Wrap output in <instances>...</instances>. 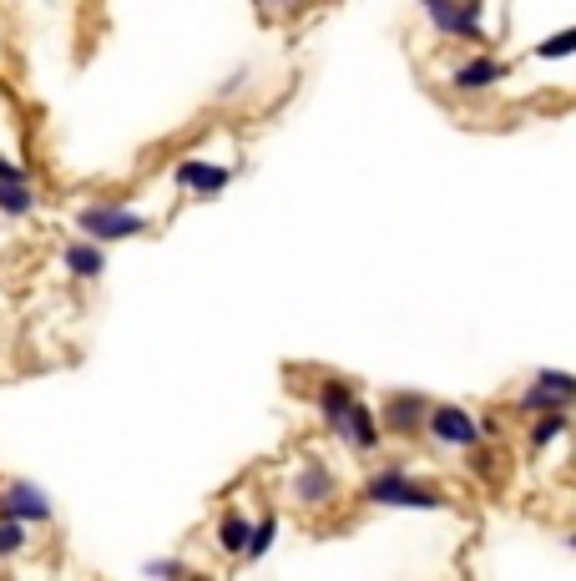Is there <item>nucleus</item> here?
I'll use <instances>...</instances> for the list:
<instances>
[{
    "label": "nucleus",
    "mask_w": 576,
    "mask_h": 581,
    "mask_svg": "<svg viewBox=\"0 0 576 581\" xmlns=\"http://www.w3.org/2000/svg\"><path fill=\"white\" fill-rule=\"evenodd\" d=\"M36 208L31 183H0V218H26Z\"/></svg>",
    "instance_id": "f3484780"
},
{
    "label": "nucleus",
    "mask_w": 576,
    "mask_h": 581,
    "mask_svg": "<svg viewBox=\"0 0 576 581\" xmlns=\"http://www.w3.org/2000/svg\"><path fill=\"white\" fill-rule=\"evenodd\" d=\"M183 561H153V567H147V577H183Z\"/></svg>",
    "instance_id": "aec40b11"
},
{
    "label": "nucleus",
    "mask_w": 576,
    "mask_h": 581,
    "mask_svg": "<svg viewBox=\"0 0 576 581\" xmlns=\"http://www.w3.org/2000/svg\"><path fill=\"white\" fill-rule=\"evenodd\" d=\"M273 536H279V511H263L258 521L248 526V541H243V561H263V557H269Z\"/></svg>",
    "instance_id": "dca6fc26"
},
{
    "label": "nucleus",
    "mask_w": 576,
    "mask_h": 581,
    "mask_svg": "<svg viewBox=\"0 0 576 581\" xmlns=\"http://www.w3.org/2000/svg\"><path fill=\"white\" fill-rule=\"evenodd\" d=\"M572 51H576V31H556L551 41L536 46V56H541V61H566Z\"/></svg>",
    "instance_id": "6ab92c4d"
},
{
    "label": "nucleus",
    "mask_w": 576,
    "mask_h": 581,
    "mask_svg": "<svg viewBox=\"0 0 576 581\" xmlns=\"http://www.w3.org/2000/svg\"><path fill=\"white\" fill-rule=\"evenodd\" d=\"M364 501L370 505H394V511H450V495H440L436 485L414 481L404 465H384L364 481Z\"/></svg>",
    "instance_id": "f257e3e1"
},
{
    "label": "nucleus",
    "mask_w": 576,
    "mask_h": 581,
    "mask_svg": "<svg viewBox=\"0 0 576 581\" xmlns=\"http://www.w3.org/2000/svg\"><path fill=\"white\" fill-rule=\"evenodd\" d=\"M71 223H77L81 238L91 243H127L137 238V233H147V218H141L137 208H127V203H81L77 213H71Z\"/></svg>",
    "instance_id": "f03ea898"
},
{
    "label": "nucleus",
    "mask_w": 576,
    "mask_h": 581,
    "mask_svg": "<svg viewBox=\"0 0 576 581\" xmlns=\"http://www.w3.org/2000/svg\"><path fill=\"white\" fill-rule=\"evenodd\" d=\"M253 6H263V11H279V6H289V0H253Z\"/></svg>",
    "instance_id": "412c9836"
},
{
    "label": "nucleus",
    "mask_w": 576,
    "mask_h": 581,
    "mask_svg": "<svg viewBox=\"0 0 576 581\" xmlns=\"http://www.w3.org/2000/svg\"><path fill=\"white\" fill-rule=\"evenodd\" d=\"M424 410H430V400L424 395H414V390H394V395H384V405H380V430L384 435H400V440L424 435Z\"/></svg>",
    "instance_id": "6e6552de"
},
{
    "label": "nucleus",
    "mask_w": 576,
    "mask_h": 581,
    "mask_svg": "<svg viewBox=\"0 0 576 581\" xmlns=\"http://www.w3.org/2000/svg\"><path fill=\"white\" fill-rule=\"evenodd\" d=\"M424 435L446 450H476L486 440V430L466 405H430L424 410Z\"/></svg>",
    "instance_id": "20e7f679"
},
{
    "label": "nucleus",
    "mask_w": 576,
    "mask_h": 581,
    "mask_svg": "<svg viewBox=\"0 0 576 581\" xmlns=\"http://www.w3.org/2000/svg\"><path fill=\"white\" fill-rule=\"evenodd\" d=\"M61 264H66V274H71V278L87 284V278L107 274V248L91 243V238H77V243H66V248H61Z\"/></svg>",
    "instance_id": "ddd939ff"
},
{
    "label": "nucleus",
    "mask_w": 576,
    "mask_h": 581,
    "mask_svg": "<svg viewBox=\"0 0 576 581\" xmlns=\"http://www.w3.org/2000/svg\"><path fill=\"white\" fill-rule=\"evenodd\" d=\"M339 440H344L349 450H359V455H374V450L384 445V430H380V415H374L364 400H354L349 405V415H344V425L334 430Z\"/></svg>",
    "instance_id": "9d476101"
},
{
    "label": "nucleus",
    "mask_w": 576,
    "mask_h": 581,
    "mask_svg": "<svg viewBox=\"0 0 576 581\" xmlns=\"http://www.w3.org/2000/svg\"><path fill=\"white\" fill-rule=\"evenodd\" d=\"M289 495H294V505H304V511H324V505L339 501V481H334V471H329L324 461L304 455L299 471H294V481H289Z\"/></svg>",
    "instance_id": "423d86ee"
},
{
    "label": "nucleus",
    "mask_w": 576,
    "mask_h": 581,
    "mask_svg": "<svg viewBox=\"0 0 576 581\" xmlns=\"http://www.w3.org/2000/svg\"><path fill=\"white\" fill-rule=\"evenodd\" d=\"M576 400V380L566 370H536L531 380L521 384V395H516V410L521 415H536V410H572Z\"/></svg>",
    "instance_id": "39448f33"
},
{
    "label": "nucleus",
    "mask_w": 576,
    "mask_h": 581,
    "mask_svg": "<svg viewBox=\"0 0 576 581\" xmlns=\"http://www.w3.org/2000/svg\"><path fill=\"white\" fill-rule=\"evenodd\" d=\"M0 515H11V521H21V526H46L56 515L51 495L41 491V485L31 481H6L0 485Z\"/></svg>",
    "instance_id": "0eeeda50"
},
{
    "label": "nucleus",
    "mask_w": 576,
    "mask_h": 581,
    "mask_svg": "<svg viewBox=\"0 0 576 581\" xmlns=\"http://www.w3.org/2000/svg\"><path fill=\"white\" fill-rule=\"evenodd\" d=\"M26 551V526L11 521V515H0V561H11Z\"/></svg>",
    "instance_id": "a211bd4d"
},
{
    "label": "nucleus",
    "mask_w": 576,
    "mask_h": 581,
    "mask_svg": "<svg viewBox=\"0 0 576 581\" xmlns=\"http://www.w3.org/2000/svg\"><path fill=\"white\" fill-rule=\"evenodd\" d=\"M248 515H243V505H223V515H218V531H213V541H218V551L223 557H233V561H243V541H248Z\"/></svg>",
    "instance_id": "4468645a"
},
{
    "label": "nucleus",
    "mask_w": 576,
    "mask_h": 581,
    "mask_svg": "<svg viewBox=\"0 0 576 581\" xmlns=\"http://www.w3.org/2000/svg\"><path fill=\"white\" fill-rule=\"evenodd\" d=\"M424 21L440 36L460 46H486V21H480V0H420Z\"/></svg>",
    "instance_id": "7ed1b4c3"
},
{
    "label": "nucleus",
    "mask_w": 576,
    "mask_h": 581,
    "mask_svg": "<svg viewBox=\"0 0 576 581\" xmlns=\"http://www.w3.org/2000/svg\"><path fill=\"white\" fill-rule=\"evenodd\" d=\"M506 61H496V56H466L456 71H450V87L456 91H466V97H476V91H490V87H500L506 81Z\"/></svg>",
    "instance_id": "f8f14e48"
},
{
    "label": "nucleus",
    "mask_w": 576,
    "mask_h": 581,
    "mask_svg": "<svg viewBox=\"0 0 576 581\" xmlns=\"http://www.w3.org/2000/svg\"><path fill=\"white\" fill-rule=\"evenodd\" d=\"M173 183L183 187V193H193V198H218L223 187L233 183V167H223V163H197V157H183V163L173 167Z\"/></svg>",
    "instance_id": "1a4fd4ad"
},
{
    "label": "nucleus",
    "mask_w": 576,
    "mask_h": 581,
    "mask_svg": "<svg viewBox=\"0 0 576 581\" xmlns=\"http://www.w3.org/2000/svg\"><path fill=\"white\" fill-rule=\"evenodd\" d=\"M354 380H344V374H324L319 380V390H314V410H319V420H324V430L334 435L339 425H344V415H349V405H354Z\"/></svg>",
    "instance_id": "9b49d317"
},
{
    "label": "nucleus",
    "mask_w": 576,
    "mask_h": 581,
    "mask_svg": "<svg viewBox=\"0 0 576 581\" xmlns=\"http://www.w3.org/2000/svg\"><path fill=\"white\" fill-rule=\"evenodd\" d=\"M572 410H536V420L526 425V445L531 450H546V445H556V440L566 435V425H572Z\"/></svg>",
    "instance_id": "2eb2a0df"
}]
</instances>
